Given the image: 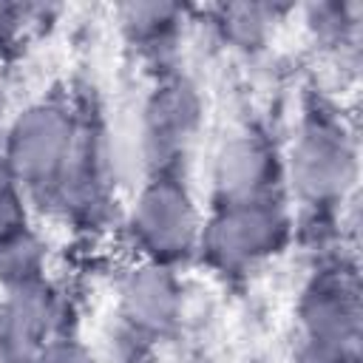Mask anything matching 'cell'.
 Instances as JSON below:
<instances>
[{
  "mask_svg": "<svg viewBox=\"0 0 363 363\" xmlns=\"http://www.w3.org/2000/svg\"><path fill=\"white\" fill-rule=\"evenodd\" d=\"M68 147L65 125L51 111H34L20 119V130L14 133V162L31 179H43L60 167Z\"/></svg>",
  "mask_w": 363,
  "mask_h": 363,
  "instance_id": "1",
  "label": "cell"
},
{
  "mask_svg": "<svg viewBox=\"0 0 363 363\" xmlns=\"http://www.w3.org/2000/svg\"><path fill=\"white\" fill-rule=\"evenodd\" d=\"M142 233L162 252H173L187 244L190 213L187 201L173 187H159L142 201Z\"/></svg>",
  "mask_w": 363,
  "mask_h": 363,
  "instance_id": "2",
  "label": "cell"
},
{
  "mask_svg": "<svg viewBox=\"0 0 363 363\" xmlns=\"http://www.w3.org/2000/svg\"><path fill=\"white\" fill-rule=\"evenodd\" d=\"M295 167H298L301 184L306 190L329 193L337 187V182H343V170H346L343 145L335 139V133L315 130L301 142Z\"/></svg>",
  "mask_w": 363,
  "mask_h": 363,
  "instance_id": "3",
  "label": "cell"
}]
</instances>
